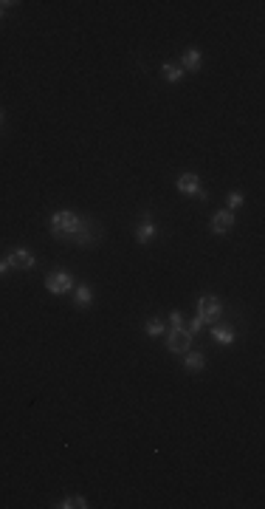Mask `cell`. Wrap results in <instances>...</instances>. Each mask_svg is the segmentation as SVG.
I'll return each mask as SVG.
<instances>
[{
    "instance_id": "cell-1",
    "label": "cell",
    "mask_w": 265,
    "mask_h": 509,
    "mask_svg": "<svg viewBox=\"0 0 265 509\" xmlns=\"http://www.w3.org/2000/svg\"><path fill=\"white\" fill-rule=\"evenodd\" d=\"M76 227H79V218L71 212V209H60V212L51 218V232H54V238H60V240L73 238Z\"/></svg>"
},
{
    "instance_id": "cell-2",
    "label": "cell",
    "mask_w": 265,
    "mask_h": 509,
    "mask_svg": "<svg viewBox=\"0 0 265 509\" xmlns=\"http://www.w3.org/2000/svg\"><path fill=\"white\" fill-rule=\"evenodd\" d=\"M71 286H73L71 272H51V275L45 277V288H48L51 295H65Z\"/></svg>"
},
{
    "instance_id": "cell-3",
    "label": "cell",
    "mask_w": 265,
    "mask_h": 509,
    "mask_svg": "<svg viewBox=\"0 0 265 509\" xmlns=\"http://www.w3.org/2000/svg\"><path fill=\"white\" fill-rule=\"evenodd\" d=\"M189 345H192V334L187 328H172V334L167 337V348L172 354H187Z\"/></svg>"
},
{
    "instance_id": "cell-4",
    "label": "cell",
    "mask_w": 265,
    "mask_h": 509,
    "mask_svg": "<svg viewBox=\"0 0 265 509\" xmlns=\"http://www.w3.org/2000/svg\"><path fill=\"white\" fill-rule=\"evenodd\" d=\"M198 317L203 320V323H211V320L220 317V303H217V297L206 295L198 300Z\"/></svg>"
},
{
    "instance_id": "cell-5",
    "label": "cell",
    "mask_w": 265,
    "mask_h": 509,
    "mask_svg": "<svg viewBox=\"0 0 265 509\" xmlns=\"http://www.w3.org/2000/svg\"><path fill=\"white\" fill-rule=\"evenodd\" d=\"M178 190H181L183 196H198L206 201V192L200 190V178L195 176V173H183V176L178 178Z\"/></svg>"
},
{
    "instance_id": "cell-6",
    "label": "cell",
    "mask_w": 265,
    "mask_h": 509,
    "mask_svg": "<svg viewBox=\"0 0 265 509\" xmlns=\"http://www.w3.org/2000/svg\"><path fill=\"white\" fill-rule=\"evenodd\" d=\"M96 238H99V227H96V224L79 221V227H76V232H73L71 240H76V244H91V240H96Z\"/></svg>"
},
{
    "instance_id": "cell-7",
    "label": "cell",
    "mask_w": 265,
    "mask_h": 509,
    "mask_svg": "<svg viewBox=\"0 0 265 509\" xmlns=\"http://www.w3.org/2000/svg\"><path fill=\"white\" fill-rule=\"evenodd\" d=\"M6 260H9V269H31L34 266V255L29 249H14Z\"/></svg>"
},
{
    "instance_id": "cell-8",
    "label": "cell",
    "mask_w": 265,
    "mask_h": 509,
    "mask_svg": "<svg viewBox=\"0 0 265 509\" xmlns=\"http://www.w3.org/2000/svg\"><path fill=\"white\" fill-rule=\"evenodd\" d=\"M231 227H234V215H231V209H223V212H217L215 218H211V232L215 235H226Z\"/></svg>"
},
{
    "instance_id": "cell-9",
    "label": "cell",
    "mask_w": 265,
    "mask_h": 509,
    "mask_svg": "<svg viewBox=\"0 0 265 509\" xmlns=\"http://www.w3.org/2000/svg\"><path fill=\"white\" fill-rule=\"evenodd\" d=\"M155 232H158L155 224H152V221H150V215H147L144 224H141V227H136V240H139V244H147V240L155 238Z\"/></svg>"
},
{
    "instance_id": "cell-10",
    "label": "cell",
    "mask_w": 265,
    "mask_h": 509,
    "mask_svg": "<svg viewBox=\"0 0 265 509\" xmlns=\"http://www.w3.org/2000/svg\"><path fill=\"white\" fill-rule=\"evenodd\" d=\"M206 368V356L203 354H195V351H187V371L198 374V371Z\"/></svg>"
},
{
    "instance_id": "cell-11",
    "label": "cell",
    "mask_w": 265,
    "mask_h": 509,
    "mask_svg": "<svg viewBox=\"0 0 265 509\" xmlns=\"http://www.w3.org/2000/svg\"><path fill=\"white\" fill-rule=\"evenodd\" d=\"M183 71H198L200 68V51L198 49H189L187 54H183Z\"/></svg>"
},
{
    "instance_id": "cell-12",
    "label": "cell",
    "mask_w": 265,
    "mask_h": 509,
    "mask_svg": "<svg viewBox=\"0 0 265 509\" xmlns=\"http://www.w3.org/2000/svg\"><path fill=\"white\" fill-rule=\"evenodd\" d=\"M76 306H82V308L93 306V292L88 286H79L76 288Z\"/></svg>"
},
{
    "instance_id": "cell-13",
    "label": "cell",
    "mask_w": 265,
    "mask_h": 509,
    "mask_svg": "<svg viewBox=\"0 0 265 509\" xmlns=\"http://www.w3.org/2000/svg\"><path fill=\"white\" fill-rule=\"evenodd\" d=\"M211 337H215L217 343H226V345L234 343V331H231V328H220V325H217V328H211Z\"/></svg>"
},
{
    "instance_id": "cell-14",
    "label": "cell",
    "mask_w": 265,
    "mask_h": 509,
    "mask_svg": "<svg viewBox=\"0 0 265 509\" xmlns=\"http://www.w3.org/2000/svg\"><path fill=\"white\" fill-rule=\"evenodd\" d=\"M164 77H167L169 82H181L183 68H181V65H172V62H167V65H164Z\"/></svg>"
},
{
    "instance_id": "cell-15",
    "label": "cell",
    "mask_w": 265,
    "mask_h": 509,
    "mask_svg": "<svg viewBox=\"0 0 265 509\" xmlns=\"http://www.w3.org/2000/svg\"><path fill=\"white\" fill-rule=\"evenodd\" d=\"M147 334H150V337H161V334H164V323L158 317L147 320Z\"/></svg>"
},
{
    "instance_id": "cell-16",
    "label": "cell",
    "mask_w": 265,
    "mask_h": 509,
    "mask_svg": "<svg viewBox=\"0 0 265 509\" xmlns=\"http://www.w3.org/2000/svg\"><path fill=\"white\" fill-rule=\"evenodd\" d=\"M62 509H85L88 503H85V498H79V495H73V498H65V501L60 503Z\"/></svg>"
},
{
    "instance_id": "cell-17",
    "label": "cell",
    "mask_w": 265,
    "mask_h": 509,
    "mask_svg": "<svg viewBox=\"0 0 265 509\" xmlns=\"http://www.w3.org/2000/svg\"><path fill=\"white\" fill-rule=\"evenodd\" d=\"M243 204V192H231L229 196V209H237Z\"/></svg>"
},
{
    "instance_id": "cell-18",
    "label": "cell",
    "mask_w": 265,
    "mask_h": 509,
    "mask_svg": "<svg viewBox=\"0 0 265 509\" xmlns=\"http://www.w3.org/2000/svg\"><path fill=\"white\" fill-rule=\"evenodd\" d=\"M203 325H206L203 320H200V317H195L192 323H189V328H187V331H189V334H195V331H200V328H203Z\"/></svg>"
},
{
    "instance_id": "cell-19",
    "label": "cell",
    "mask_w": 265,
    "mask_h": 509,
    "mask_svg": "<svg viewBox=\"0 0 265 509\" xmlns=\"http://www.w3.org/2000/svg\"><path fill=\"white\" fill-rule=\"evenodd\" d=\"M169 320H172V325H175V328H181V325H183V317H181V311H172V314H169Z\"/></svg>"
},
{
    "instance_id": "cell-20",
    "label": "cell",
    "mask_w": 265,
    "mask_h": 509,
    "mask_svg": "<svg viewBox=\"0 0 265 509\" xmlns=\"http://www.w3.org/2000/svg\"><path fill=\"white\" fill-rule=\"evenodd\" d=\"M9 6H14V3H9V0H0V17L6 14V9H9Z\"/></svg>"
},
{
    "instance_id": "cell-21",
    "label": "cell",
    "mask_w": 265,
    "mask_h": 509,
    "mask_svg": "<svg viewBox=\"0 0 265 509\" xmlns=\"http://www.w3.org/2000/svg\"><path fill=\"white\" fill-rule=\"evenodd\" d=\"M6 272H9V260H0V277L6 275Z\"/></svg>"
},
{
    "instance_id": "cell-22",
    "label": "cell",
    "mask_w": 265,
    "mask_h": 509,
    "mask_svg": "<svg viewBox=\"0 0 265 509\" xmlns=\"http://www.w3.org/2000/svg\"><path fill=\"white\" fill-rule=\"evenodd\" d=\"M0 122H3V113H0Z\"/></svg>"
}]
</instances>
